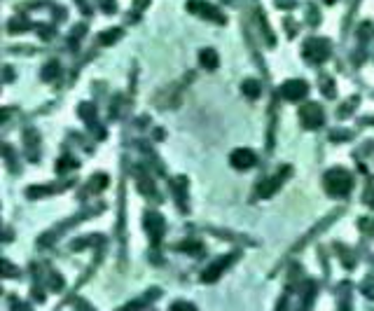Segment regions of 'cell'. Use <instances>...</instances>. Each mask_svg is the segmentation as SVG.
Masks as SVG:
<instances>
[{
    "label": "cell",
    "instance_id": "obj_1",
    "mask_svg": "<svg viewBox=\"0 0 374 311\" xmlns=\"http://www.w3.org/2000/svg\"><path fill=\"white\" fill-rule=\"evenodd\" d=\"M325 189L327 194L332 196H346L348 192H351V187H353V180H351V173L344 169H332L325 173Z\"/></svg>",
    "mask_w": 374,
    "mask_h": 311
},
{
    "label": "cell",
    "instance_id": "obj_2",
    "mask_svg": "<svg viewBox=\"0 0 374 311\" xmlns=\"http://www.w3.org/2000/svg\"><path fill=\"white\" fill-rule=\"evenodd\" d=\"M304 56L306 61L311 63H320L330 56V40L325 38H311V40L304 42Z\"/></svg>",
    "mask_w": 374,
    "mask_h": 311
},
{
    "label": "cell",
    "instance_id": "obj_3",
    "mask_svg": "<svg viewBox=\"0 0 374 311\" xmlns=\"http://www.w3.org/2000/svg\"><path fill=\"white\" fill-rule=\"evenodd\" d=\"M299 122L304 124L306 129H318L320 124L325 122V113L318 103H306L299 108Z\"/></svg>",
    "mask_w": 374,
    "mask_h": 311
},
{
    "label": "cell",
    "instance_id": "obj_4",
    "mask_svg": "<svg viewBox=\"0 0 374 311\" xmlns=\"http://www.w3.org/2000/svg\"><path fill=\"white\" fill-rule=\"evenodd\" d=\"M279 94L286 98V101H299V98H304L309 94V84L304 80H288L281 84Z\"/></svg>",
    "mask_w": 374,
    "mask_h": 311
},
{
    "label": "cell",
    "instance_id": "obj_5",
    "mask_svg": "<svg viewBox=\"0 0 374 311\" xmlns=\"http://www.w3.org/2000/svg\"><path fill=\"white\" fill-rule=\"evenodd\" d=\"M231 260H236V255H234V253H231V255L218 257L215 262L208 264V267L204 269V274H201V281H204V283H215V281L220 278V274H222V271L231 264Z\"/></svg>",
    "mask_w": 374,
    "mask_h": 311
},
{
    "label": "cell",
    "instance_id": "obj_6",
    "mask_svg": "<svg viewBox=\"0 0 374 311\" xmlns=\"http://www.w3.org/2000/svg\"><path fill=\"white\" fill-rule=\"evenodd\" d=\"M229 162H231V166H234V169L245 171V169H253V166H255L258 157H255V152H253V150H248V148H238V150H234V152H231Z\"/></svg>",
    "mask_w": 374,
    "mask_h": 311
},
{
    "label": "cell",
    "instance_id": "obj_7",
    "mask_svg": "<svg viewBox=\"0 0 374 311\" xmlns=\"http://www.w3.org/2000/svg\"><path fill=\"white\" fill-rule=\"evenodd\" d=\"M187 10H190V12H199L201 17H208V19H213L215 24H224V21H227L222 14H220L218 7L208 5L204 0H192V3H187Z\"/></svg>",
    "mask_w": 374,
    "mask_h": 311
},
{
    "label": "cell",
    "instance_id": "obj_8",
    "mask_svg": "<svg viewBox=\"0 0 374 311\" xmlns=\"http://www.w3.org/2000/svg\"><path fill=\"white\" fill-rule=\"evenodd\" d=\"M288 176H290V166H283V171H279L274 178H269L267 183L260 185V196H265V199H267V196H272L274 192L283 185V180H286Z\"/></svg>",
    "mask_w": 374,
    "mask_h": 311
},
{
    "label": "cell",
    "instance_id": "obj_9",
    "mask_svg": "<svg viewBox=\"0 0 374 311\" xmlns=\"http://www.w3.org/2000/svg\"><path fill=\"white\" fill-rule=\"evenodd\" d=\"M145 223H148V232H150V237H152V241H159L164 234V218L159 213H148Z\"/></svg>",
    "mask_w": 374,
    "mask_h": 311
},
{
    "label": "cell",
    "instance_id": "obj_10",
    "mask_svg": "<svg viewBox=\"0 0 374 311\" xmlns=\"http://www.w3.org/2000/svg\"><path fill=\"white\" fill-rule=\"evenodd\" d=\"M199 63H201L206 70H215V68L220 66L218 52H215V49H201V52H199Z\"/></svg>",
    "mask_w": 374,
    "mask_h": 311
},
{
    "label": "cell",
    "instance_id": "obj_11",
    "mask_svg": "<svg viewBox=\"0 0 374 311\" xmlns=\"http://www.w3.org/2000/svg\"><path fill=\"white\" fill-rule=\"evenodd\" d=\"M241 91H243L248 98H258L260 91H262V87H260L258 80H243L241 82Z\"/></svg>",
    "mask_w": 374,
    "mask_h": 311
},
{
    "label": "cell",
    "instance_id": "obj_12",
    "mask_svg": "<svg viewBox=\"0 0 374 311\" xmlns=\"http://www.w3.org/2000/svg\"><path fill=\"white\" fill-rule=\"evenodd\" d=\"M80 117L89 124V127H94L96 124V108L91 106V103H80Z\"/></svg>",
    "mask_w": 374,
    "mask_h": 311
},
{
    "label": "cell",
    "instance_id": "obj_13",
    "mask_svg": "<svg viewBox=\"0 0 374 311\" xmlns=\"http://www.w3.org/2000/svg\"><path fill=\"white\" fill-rule=\"evenodd\" d=\"M119 35H122V28H110V31L101 33V45H110V42H115Z\"/></svg>",
    "mask_w": 374,
    "mask_h": 311
},
{
    "label": "cell",
    "instance_id": "obj_14",
    "mask_svg": "<svg viewBox=\"0 0 374 311\" xmlns=\"http://www.w3.org/2000/svg\"><path fill=\"white\" fill-rule=\"evenodd\" d=\"M54 75H59V63H47L42 68V80H54Z\"/></svg>",
    "mask_w": 374,
    "mask_h": 311
},
{
    "label": "cell",
    "instance_id": "obj_15",
    "mask_svg": "<svg viewBox=\"0 0 374 311\" xmlns=\"http://www.w3.org/2000/svg\"><path fill=\"white\" fill-rule=\"evenodd\" d=\"M105 185H108V178L105 176H94L89 180V189H96V192H101Z\"/></svg>",
    "mask_w": 374,
    "mask_h": 311
},
{
    "label": "cell",
    "instance_id": "obj_16",
    "mask_svg": "<svg viewBox=\"0 0 374 311\" xmlns=\"http://www.w3.org/2000/svg\"><path fill=\"white\" fill-rule=\"evenodd\" d=\"M101 7H103V12H105V14H112L117 10L115 0H101Z\"/></svg>",
    "mask_w": 374,
    "mask_h": 311
},
{
    "label": "cell",
    "instance_id": "obj_17",
    "mask_svg": "<svg viewBox=\"0 0 374 311\" xmlns=\"http://www.w3.org/2000/svg\"><path fill=\"white\" fill-rule=\"evenodd\" d=\"M26 28H28V24H26L24 19H21V17H19V21L14 19L12 24H10V31H26Z\"/></svg>",
    "mask_w": 374,
    "mask_h": 311
},
{
    "label": "cell",
    "instance_id": "obj_18",
    "mask_svg": "<svg viewBox=\"0 0 374 311\" xmlns=\"http://www.w3.org/2000/svg\"><path fill=\"white\" fill-rule=\"evenodd\" d=\"M171 311H197L192 304H187V302H176V304L171 306Z\"/></svg>",
    "mask_w": 374,
    "mask_h": 311
},
{
    "label": "cell",
    "instance_id": "obj_19",
    "mask_svg": "<svg viewBox=\"0 0 374 311\" xmlns=\"http://www.w3.org/2000/svg\"><path fill=\"white\" fill-rule=\"evenodd\" d=\"M276 5H279V7H293L295 3H293V0H279Z\"/></svg>",
    "mask_w": 374,
    "mask_h": 311
},
{
    "label": "cell",
    "instance_id": "obj_20",
    "mask_svg": "<svg viewBox=\"0 0 374 311\" xmlns=\"http://www.w3.org/2000/svg\"><path fill=\"white\" fill-rule=\"evenodd\" d=\"M138 309H141V304H127L122 311H138Z\"/></svg>",
    "mask_w": 374,
    "mask_h": 311
}]
</instances>
